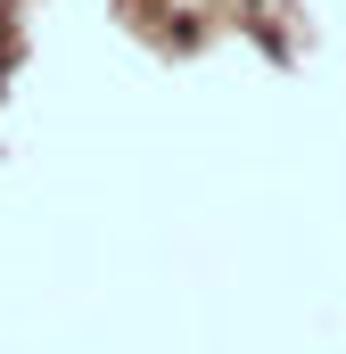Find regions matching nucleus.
Instances as JSON below:
<instances>
[]
</instances>
